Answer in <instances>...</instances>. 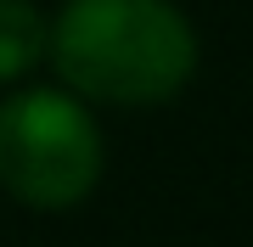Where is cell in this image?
<instances>
[{
	"label": "cell",
	"instance_id": "obj_1",
	"mask_svg": "<svg viewBox=\"0 0 253 247\" xmlns=\"http://www.w3.org/2000/svg\"><path fill=\"white\" fill-rule=\"evenodd\" d=\"M45 51L68 90L107 107H158L197 73V34L174 0H62Z\"/></svg>",
	"mask_w": 253,
	"mask_h": 247
},
{
	"label": "cell",
	"instance_id": "obj_2",
	"mask_svg": "<svg viewBox=\"0 0 253 247\" xmlns=\"http://www.w3.org/2000/svg\"><path fill=\"white\" fill-rule=\"evenodd\" d=\"M101 180V129L68 90L0 101V185L40 213L79 208Z\"/></svg>",
	"mask_w": 253,
	"mask_h": 247
},
{
	"label": "cell",
	"instance_id": "obj_3",
	"mask_svg": "<svg viewBox=\"0 0 253 247\" xmlns=\"http://www.w3.org/2000/svg\"><path fill=\"white\" fill-rule=\"evenodd\" d=\"M45 17L34 0H0V84L23 79L45 56Z\"/></svg>",
	"mask_w": 253,
	"mask_h": 247
}]
</instances>
